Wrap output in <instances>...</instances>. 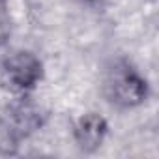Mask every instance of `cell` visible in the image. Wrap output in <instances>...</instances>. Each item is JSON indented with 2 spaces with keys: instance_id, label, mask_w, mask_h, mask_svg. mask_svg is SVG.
<instances>
[{
  "instance_id": "cell-1",
  "label": "cell",
  "mask_w": 159,
  "mask_h": 159,
  "mask_svg": "<svg viewBox=\"0 0 159 159\" xmlns=\"http://www.w3.org/2000/svg\"><path fill=\"white\" fill-rule=\"evenodd\" d=\"M105 92L111 103L122 109H133L146 101L148 83L127 62H116L105 79Z\"/></svg>"
},
{
  "instance_id": "cell-2",
  "label": "cell",
  "mask_w": 159,
  "mask_h": 159,
  "mask_svg": "<svg viewBox=\"0 0 159 159\" xmlns=\"http://www.w3.org/2000/svg\"><path fill=\"white\" fill-rule=\"evenodd\" d=\"M2 77L11 92L26 96L43 79V64L30 51H15L4 60Z\"/></svg>"
},
{
  "instance_id": "cell-3",
  "label": "cell",
  "mask_w": 159,
  "mask_h": 159,
  "mask_svg": "<svg viewBox=\"0 0 159 159\" xmlns=\"http://www.w3.org/2000/svg\"><path fill=\"white\" fill-rule=\"evenodd\" d=\"M107 133H109V124L98 112H88L81 116L73 129L75 140L83 152H96L98 148H101Z\"/></svg>"
},
{
  "instance_id": "cell-4",
  "label": "cell",
  "mask_w": 159,
  "mask_h": 159,
  "mask_svg": "<svg viewBox=\"0 0 159 159\" xmlns=\"http://www.w3.org/2000/svg\"><path fill=\"white\" fill-rule=\"evenodd\" d=\"M90 2H99V0H90Z\"/></svg>"
}]
</instances>
